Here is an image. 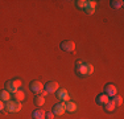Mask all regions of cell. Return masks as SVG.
Instances as JSON below:
<instances>
[{"mask_svg": "<svg viewBox=\"0 0 124 119\" xmlns=\"http://www.w3.org/2000/svg\"><path fill=\"white\" fill-rule=\"evenodd\" d=\"M4 87L8 93L13 94V93H16L17 90H20V87H21V81H20V79H8V81H5V83H4Z\"/></svg>", "mask_w": 124, "mask_h": 119, "instance_id": "obj_1", "label": "cell"}, {"mask_svg": "<svg viewBox=\"0 0 124 119\" xmlns=\"http://www.w3.org/2000/svg\"><path fill=\"white\" fill-rule=\"evenodd\" d=\"M4 109H7L8 112L15 114V112H19L20 110L23 109V106H21V102H17V101H15V99H11V101H8V102H5Z\"/></svg>", "mask_w": 124, "mask_h": 119, "instance_id": "obj_2", "label": "cell"}, {"mask_svg": "<svg viewBox=\"0 0 124 119\" xmlns=\"http://www.w3.org/2000/svg\"><path fill=\"white\" fill-rule=\"evenodd\" d=\"M93 73H94V66L91 64H85L83 62L81 66L77 68V74L78 76L85 77V76H91Z\"/></svg>", "mask_w": 124, "mask_h": 119, "instance_id": "obj_3", "label": "cell"}, {"mask_svg": "<svg viewBox=\"0 0 124 119\" xmlns=\"http://www.w3.org/2000/svg\"><path fill=\"white\" fill-rule=\"evenodd\" d=\"M52 112L55 115V117H61V115H63L65 112H66V105H65V102H61V103L54 105Z\"/></svg>", "mask_w": 124, "mask_h": 119, "instance_id": "obj_4", "label": "cell"}, {"mask_svg": "<svg viewBox=\"0 0 124 119\" xmlns=\"http://www.w3.org/2000/svg\"><path fill=\"white\" fill-rule=\"evenodd\" d=\"M44 89L48 91V94H53V93H57V90L60 89V85L55 81H49L44 85Z\"/></svg>", "mask_w": 124, "mask_h": 119, "instance_id": "obj_5", "label": "cell"}, {"mask_svg": "<svg viewBox=\"0 0 124 119\" xmlns=\"http://www.w3.org/2000/svg\"><path fill=\"white\" fill-rule=\"evenodd\" d=\"M29 89H31L32 93L34 94H40L41 91L44 90V85L41 83L40 81H32L31 85H29Z\"/></svg>", "mask_w": 124, "mask_h": 119, "instance_id": "obj_6", "label": "cell"}, {"mask_svg": "<svg viewBox=\"0 0 124 119\" xmlns=\"http://www.w3.org/2000/svg\"><path fill=\"white\" fill-rule=\"evenodd\" d=\"M61 49L63 50V52L71 53L75 50V44L73 42V41H63V42L61 44Z\"/></svg>", "mask_w": 124, "mask_h": 119, "instance_id": "obj_7", "label": "cell"}, {"mask_svg": "<svg viewBox=\"0 0 124 119\" xmlns=\"http://www.w3.org/2000/svg\"><path fill=\"white\" fill-rule=\"evenodd\" d=\"M57 98L61 101V102H67L69 101V93H67V90L66 89H63V87H60L57 90Z\"/></svg>", "mask_w": 124, "mask_h": 119, "instance_id": "obj_8", "label": "cell"}, {"mask_svg": "<svg viewBox=\"0 0 124 119\" xmlns=\"http://www.w3.org/2000/svg\"><path fill=\"white\" fill-rule=\"evenodd\" d=\"M104 90H106L104 94H107L110 98L115 97V95H117V87H116L115 85H112V83H108V85H106Z\"/></svg>", "mask_w": 124, "mask_h": 119, "instance_id": "obj_9", "label": "cell"}, {"mask_svg": "<svg viewBox=\"0 0 124 119\" xmlns=\"http://www.w3.org/2000/svg\"><path fill=\"white\" fill-rule=\"evenodd\" d=\"M110 102V97H108L107 94H99L98 97H96V103H98V105H103L104 106L106 103H108Z\"/></svg>", "mask_w": 124, "mask_h": 119, "instance_id": "obj_10", "label": "cell"}, {"mask_svg": "<svg viewBox=\"0 0 124 119\" xmlns=\"http://www.w3.org/2000/svg\"><path fill=\"white\" fill-rule=\"evenodd\" d=\"M32 117H33V119H45L46 112L44 111L42 109H37V110H34V111H33Z\"/></svg>", "mask_w": 124, "mask_h": 119, "instance_id": "obj_11", "label": "cell"}, {"mask_svg": "<svg viewBox=\"0 0 124 119\" xmlns=\"http://www.w3.org/2000/svg\"><path fill=\"white\" fill-rule=\"evenodd\" d=\"M13 98H15V101H17V102H23V101H25V93L20 89V90L16 91V93H13Z\"/></svg>", "mask_w": 124, "mask_h": 119, "instance_id": "obj_12", "label": "cell"}, {"mask_svg": "<svg viewBox=\"0 0 124 119\" xmlns=\"http://www.w3.org/2000/svg\"><path fill=\"white\" fill-rule=\"evenodd\" d=\"M65 105H66V111H67V112H75L77 110H78V106H77V103L71 102V101H67Z\"/></svg>", "mask_w": 124, "mask_h": 119, "instance_id": "obj_13", "label": "cell"}, {"mask_svg": "<svg viewBox=\"0 0 124 119\" xmlns=\"http://www.w3.org/2000/svg\"><path fill=\"white\" fill-rule=\"evenodd\" d=\"M34 105H36L37 107H42L44 105H45V97L37 94L36 98H34Z\"/></svg>", "mask_w": 124, "mask_h": 119, "instance_id": "obj_14", "label": "cell"}, {"mask_svg": "<svg viewBox=\"0 0 124 119\" xmlns=\"http://www.w3.org/2000/svg\"><path fill=\"white\" fill-rule=\"evenodd\" d=\"M0 99L3 101V102H8V101H11V93H8L7 90H1L0 91Z\"/></svg>", "mask_w": 124, "mask_h": 119, "instance_id": "obj_15", "label": "cell"}, {"mask_svg": "<svg viewBox=\"0 0 124 119\" xmlns=\"http://www.w3.org/2000/svg\"><path fill=\"white\" fill-rule=\"evenodd\" d=\"M111 7L114 8V9H119V8H122L123 7V0H112Z\"/></svg>", "mask_w": 124, "mask_h": 119, "instance_id": "obj_16", "label": "cell"}, {"mask_svg": "<svg viewBox=\"0 0 124 119\" xmlns=\"http://www.w3.org/2000/svg\"><path fill=\"white\" fill-rule=\"evenodd\" d=\"M112 102H114L115 103V106H122L123 105V98L122 97H120V95H115V97H112Z\"/></svg>", "mask_w": 124, "mask_h": 119, "instance_id": "obj_17", "label": "cell"}, {"mask_svg": "<svg viewBox=\"0 0 124 119\" xmlns=\"http://www.w3.org/2000/svg\"><path fill=\"white\" fill-rule=\"evenodd\" d=\"M106 107V111H108V112H112V111H115V109H116V106H115V103L112 102V101L110 99V102L108 103H106L104 105Z\"/></svg>", "mask_w": 124, "mask_h": 119, "instance_id": "obj_18", "label": "cell"}, {"mask_svg": "<svg viewBox=\"0 0 124 119\" xmlns=\"http://www.w3.org/2000/svg\"><path fill=\"white\" fill-rule=\"evenodd\" d=\"M75 5L78 8H81V9H85V8L87 7V1H85V0H78V1H75Z\"/></svg>", "mask_w": 124, "mask_h": 119, "instance_id": "obj_19", "label": "cell"}, {"mask_svg": "<svg viewBox=\"0 0 124 119\" xmlns=\"http://www.w3.org/2000/svg\"><path fill=\"white\" fill-rule=\"evenodd\" d=\"M85 11H86L87 15H93L94 12H95V8H91V7H86L85 8Z\"/></svg>", "mask_w": 124, "mask_h": 119, "instance_id": "obj_20", "label": "cell"}, {"mask_svg": "<svg viewBox=\"0 0 124 119\" xmlns=\"http://www.w3.org/2000/svg\"><path fill=\"white\" fill-rule=\"evenodd\" d=\"M87 7L96 8V1H94V0H90V1H87Z\"/></svg>", "mask_w": 124, "mask_h": 119, "instance_id": "obj_21", "label": "cell"}, {"mask_svg": "<svg viewBox=\"0 0 124 119\" xmlns=\"http://www.w3.org/2000/svg\"><path fill=\"white\" fill-rule=\"evenodd\" d=\"M54 117H55V115L53 114L52 111H49V112H46V117H45V118H48V119H54Z\"/></svg>", "mask_w": 124, "mask_h": 119, "instance_id": "obj_22", "label": "cell"}, {"mask_svg": "<svg viewBox=\"0 0 124 119\" xmlns=\"http://www.w3.org/2000/svg\"><path fill=\"white\" fill-rule=\"evenodd\" d=\"M40 95H42V97H46V95H48V91H46L45 89H44V90H42V91H41V93H40Z\"/></svg>", "mask_w": 124, "mask_h": 119, "instance_id": "obj_23", "label": "cell"}, {"mask_svg": "<svg viewBox=\"0 0 124 119\" xmlns=\"http://www.w3.org/2000/svg\"><path fill=\"white\" fill-rule=\"evenodd\" d=\"M4 110V103H3V101L0 99V111H3Z\"/></svg>", "mask_w": 124, "mask_h": 119, "instance_id": "obj_24", "label": "cell"}, {"mask_svg": "<svg viewBox=\"0 0 124 119\" xmlns=\"http://www.w3.org/2000/svg\"><path fill=\"white\" fill-rule=\"evenodd\" d=\"M82 64H83V62H82V61H77V64H75V65H77V68H78V66H81Z\"/></svg>", "mask_w": 124, "mask_h": 119, "instance_id": "obj_25", "label": "cell"}]
</instances>
